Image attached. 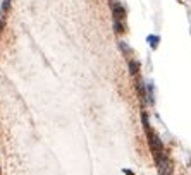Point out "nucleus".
<instances>
[{
    "label": "nucleus",
    "mask_w": 191,
    "mask_h": 175,
    "mask_svg": "<svg viewBox=\"0 0 191 175\" xmlns=\"http://www.w3.org/2000/svg\"><path fill=\"white\" fill-rule=\"evenodd\" d=\"M148 41H150V47L153 48H157L159 47V41H160V36H153V34H152V36H148Z\"/></svg>",
    "instance_id": "0eeeda50"
},
{
    "label": "nucleus",
    "mask_w": 191,
    "mask_h": 175,
    "mask_svg": "<svg viewBox=\"0 0 191 175\" xmlns=\"http://www.w3.org/2000/svg\"><path fill=\"white\" fill-rule=\"evenodd\" d=\"M157 161V168H159V175H172V163H170V160L167 154L164 156H160L159 160H155Z\"/></svg>",
    "instance_id": "f03ea898"
},
{
    "label": "nucleus",
    "mask_w": 191,
    "mask_h": 175,
    "mask_svg": "<svg viewBox=\"0 0 191 175\" xmlns=\"http://www.w3.org/2000/svg\"><path fill=\"white\" fill-rule=\"evenodd\" d=\"M2 28H4V21L0 19V31H2Z\"/></svg>",
    "instance_id": "9b49d317"
},
{
    "label": "nucleus",
    "mask_w": 191,
    "mask_h": 175,
    "mask_svg": "<svg viewBox=\"0 0 191 175\" xmlns=\"http://www.w3.org/2000/svg\"><path fill=\"white\" fill-rule=\"evenodd\" d=\"M145 131H146V139H148L150 149H152V153H153V158L159 160L160 156H164L165 154L164 144H162V141L159 139V136H157L152 129H145Z\"/></svg>",
    "instance_id": "f257e3e1"
},
{
    "label": "nucleus",
    "mask_w": 191,
    "mask_h": 175,
    "mask_svg": "<svg viewBox=\"0 0 191 175\" xmlns=\"http://www.w3.org/2000/svg\"><path fill=\"white\" fill-rule=\"evenodd\" d=\"M139 69H141V64L138 60H129V72H131V76H136L139 72Z\"/></svg>",
    "instance_id": "39448f33"
},
{
    "label": "nucleus",
    "mask_w": 191,
    "mask_h": 175,
    "mask_svg": "<svg viewBox=\"0 0 191 175\" xmlns=\"http://www.w3.org/2000/svg\"><path fill=\"white\" fill-rule=\"evenodd\" d=\"M119 47L122 48V52H124V53H129V47H126V43H124V41L119 43Z\"/></svg>",
    "instance_id": "9d476101"
},
{
    "label": "nucleus",
    "mask_w": 191,
    "mask_h": 175,
    "mask_svg": "<svg viewBox=\"0 0 191 175\" xmlns=\"http://www.w3.org/2000/svg\"><path fill=\"white\" fill-rule=\"evenodd\" d=\"M136 89H138L139 100L143 101V103H148V100H146V91H145V84H143V81L141 79L136 81Z\"/></svg>",
    "instance_id": "20e7f679"
},
{
    "label": "nucleus",
    "mask_w": 191,
    "mask_h": 175,
    "mask_svg": "<svg viewBox=\"0 0 191 175\" xmlns=\"http://www.w3.org/2000/svg\"><path fill=\"white\" fill-rule=\"evenodd\" d=\"M146 100H148V103H153V86H152V83H148L146 84Z\"/></svg>",
    "instance_id": "423d86ee"
},
{
    "label": "nucleus",
    "mask_w": 191,
    "mask_h": 175,
    "mask_svg": "<svg viewBox=\"0 0 191 175\" xmlns=\"http://www.w3.org/2000/svg\"><path fill=\"white\" fill-rule=\"evenodd\" d=\"M110 5H112V14H114V21H122L126 17V11L124 7L117 2V0H110Z\"/></svg>",
    "instance_id": "7ed1b4c3"
},
{
    "label": "nucleus",
    "mask_w": 191,
    "mask_h": 175,
    "mask_svg": "<svg viewBox=\"0 0 191 175\" xmlns=\"http://www.w3.org/2000/svg\"><path fill=\"white\" fill-rule=\"evenodd\" d=\"M9 7H11V0H4V4H2V12H7Z\"/></svg>",
    "instance_id": "1a4fd4ad"
},
{
    "label": "nucleus",
    "mask_w": 191,
    "mask_h": 175,
    "mask_svg": "<svg viewBox=\"0 0 191 175\" xmlns=\"http://www.w3.org/2000/svg\"><path fill=\"white\" fill-rule=\"evenodd\" d=\"M114 31L124 33V24H122V21H114Z\"/></svg>",
    "instance_id": "6e6552de"
}]
</instances>
